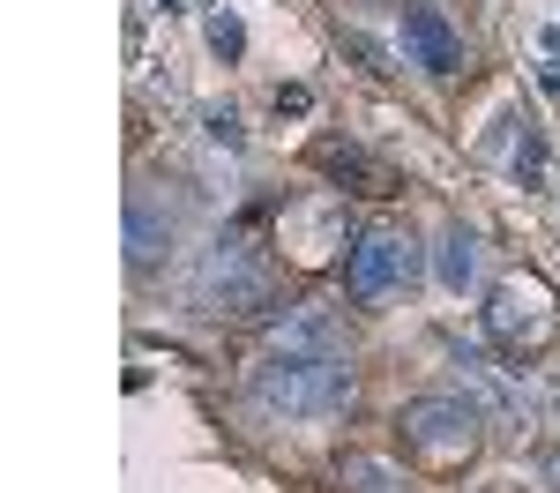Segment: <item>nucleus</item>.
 Listing matches in <instances>:
<instances>
[{"label":"nucleus","mask_w":560,"mask_h":493,"mask_svg":"<svg viewBox=\"0 0 560 493\" xmlns=\"http://www.w3.org/2000/svg\"><path fill=\"white\" fill-rule=\"evenodd\" d=\"M247 389L277 419H337L351 403V352H292V344H269L247 366Z\"/></svg>","instance_id":"nucleus-1"},{"label":"nucleus","mask_w":560,"mask_h":493,"mask_svg":"<svg viewBox=\"0 0 560 493\" xmlns=\"http://www.w3.org/2000/svg\"><path fill=\"white\" fill-rule=\"evenodd\" d=\"M486 337L501 344L509 359H538L560 344V300L546 277H501L493 292H486Z\"/></svg>","instance_id":"nucleus-2"},{"label":"nucleus","mask_w":560,"mask_h":493,"mask_svg":"<svg viewBox=\"0 0 560 493\" xmlns=\"http://www.w3.org/2000/svg\"><path fill=\"white\" fill-rule=\"evenodd\" d=\"M396 426H404V448L427 463V471H464L478 456V403L471 397H411L404 411H396Z\"/></svg>","instance_id":"nucleus-3"},{"label":"nucleus","mask_w":560,"mask_h":493,"mask_svg":"<svg viewBox=\"0 0 560 493\" xmlns=\"http://www.w3.org/2000/svg\"><path fill=\"white\" fill-rule=\"evenodd\" d=\"M261 300H269V262L255 255L247 232H224L195 269V307L224 314V307H261Z\"/></svg>","instance_id":"nucleus-4"},{"label":"nucleus","mask_w":560,"mask_h":493,"mask_svg":"<svg viewBox=\"0 0 560 493\" xmlns=\"http://www.w3.org/2000/svg\"><path fill=\"white\" fill-rule=\"evenodd\" d=\"M411 277H419V239L404 224H366L345 247V292L351 300H382V292L411 284Z\"/></svg>","instance_id":"nucleus-5"},{"label":"nucleus","mask_w":560,"mask_h":493,"mask_svg":"<svg viewBox=\"0 0 560 493\" xmlns=\"http://www.w3.org/2000/svg\"><path fill=\"white\" fill-rule=\"evenodd\" d=\"M396 38H404V52H411V68H427V75H456V68H464V38L448 31L441 8H404Z\"/></svg>","instance_id":"nucleus-6"},{"label":"nucleus","mask_w":560,"mask_h":493,"mask_svg":"<svg viewBox=\"0 0 560 493\" xmlns=\"http://www.w3.org/2000/svg\"><path fill=\"white\" fill-rule=\"evenodd\" d=\"M314 173L351 187V195H396V165L374 157V150H359V142H337V134L314 142Z\"/></svg>","instance_id":"nucleus-7"},{"label":"nucleus","mask_w":560,"mask_h":493,"mask_svg":"<svg viewBox=\"0 0 560 493\" xmlns=\"http://www.w3.org/2000/svg\"><path fill=\"white\" fill-rule=\"evenodd\" d=\"M456 397H471L478 411H493V419H523V389L501 382V366L478 359V352H456Z\"/></svg>","instance_id":"nucleus-8"},{"label":"nucleus","mask_w":560,"mask_h":493,"mask_svg":"<svg viewBox=\"0 0 560 493\" xmlns=\"http://www.w3.org/2000/svg\"><path fill=\"white\" fill-rule=\"evenodd\" d=\"M158 255H173V210H158V195H128V262L158 269Z\"/></svg>","instance_id":"nucleus-9"},{"label":"nucleus","mask_w":560,"mask_h":493,"mask_svg":"<svg viewBox=\"0 0 560 493\" xmlns=\"http://www.w3.org/2000/svg\"><path fill=\"white\" fill-rule=\"evenodd\" d=\"M337 486L345 493H411L404 471H396L388 456H366V448H345V456H337Z\"/></svg>","instance_id":"nucleus-10"},{"label":"nucleus","mask_w":560,"mask_h":493,"mask_svg":"<svg viewBox=\"0 0 560 493\" xmlns=\"http://www.w3.org/2000/svg\"><path fill=\"white\" fill-rule=\"evenodd\" d=\"M433 269H441V284H448V292H471V284H478V232H464V224H456V232L441 239Z\"/></svg>","instance_id":"nucleus-11"},{"label":"nucleus","mask_w":560,"mask_h":493,"mask_svg":"<svg viewBox=\"0 0 560 493\" xmlns=\"http://www.w3.org/2000/svg\"><path fill=\"white\" fill-rule=\"evenodd\" d=\"M210 52H217V60H240V52H247V31H240V15H210Z\"/></svg>","instance_id":"nucleus-12"},{"label":"nucleus","mask_w":560,"mask_h":493,"mask_svg":"<svg viewBox=\"0 0 560 493\" xmlns=\"http://www.w3.org/2000/svg\"><path fill=\"white\" fill-rule=\"evenodd\" d=\"M210 134L217 142H240V113H210Z\"/></svg>","instance_id":"nucleus-13"},{"label":"nucleus","mask_w":560,"mask_h":493,"mask_svg":"<svg viewBox=\"0 0 560 493\" xmlns=\"http://www.w3.org/2000/svg\"><path fill=\"white\" fill-rule=\"evenodd\" d=\"M546 479H553V493H560V456H553V463H546Z\"/></svg>","instance_id":"nucleus-14"}]
</instances>
